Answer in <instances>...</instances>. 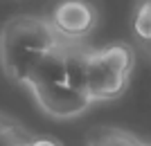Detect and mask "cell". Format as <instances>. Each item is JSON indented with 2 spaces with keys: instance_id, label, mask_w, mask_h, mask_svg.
Masks as SVG:
<instances>
[{
  "instance_id": "obj_1",
  "label": "cell",
  "mask_w": 151,
  "mask_h": 146,
  "mask_svg": "<svg viewBox=\"0 0 151 146\" xmlns=\"http://www.w3.org/2000/svg\"><path fill=\"white\" fill-rule=\"evenodd\" d=\"M61 45L50 23L36 16H14L0 32V58L7 74L25 83L38 58Z\"/></svg>"
},
{
  "instance_id": "obj_2",
  "label": "cell",
  "mask_w": 151,
  "mask_h": 146,
  "mask_svg": "<svg viewBox=\"0 0 151 146\" xmlns=\"http://www.w3.org/2000/svg\"><path fill=\"white\" fill-rule=\"evenodd\" d=\"M133 65V50L124 43L106 45L97 52H90L86 97L93 101H111L124 95L129 88Z\"/></svg>"
},
{
  "instance_id": "obj_3",
  "label": "cell",
  "mask_w": 151,
  "mask_h": 146,
  "mask_svg": "<svg viewBox=\"0 0 151 146\" xmlns=\"http://www.w3.org/2000/svg\"><path fill=\"white\" fill-rule=\"evenodd\" d=\"M47 23L59 38L79 41L88 36L97 25V7L90 0H61L52 9Z\"/></svg>"
},
{
  "instance_id": "obj_4",
  "label": "cell",
  "mask_w": 151,
  "mask_h": 146,
  "mask_svg": "<svg viewBox=\"0 0 151 146\" xmlns=\"http://www.w3.org/2000/svg\"><path fill=\"white\" fill-rule=\"evenodd\" d=\"M32 92L36 97L38 106L52 117L59 119H70L81 115L83 110L90 106V99L81 92L70 90L63 83H54V85H32Z\"/></svg>"
},
{
  "instance_id": "obj_5",
  "label": "cell",
  "mask_w": 151,
  "mask_h": 146,
  "mask_svg": "<svg viewBox=\"0 0 151 146\" xmlns=\"http://www.w3.org/2000/svg\"><path fill=\"white\" fill-rule=\"evenodd\" d=\"M65 81V65H63V43L47 54L38 58L34 68L29 70L25 83L27 85H54V83Z\"/></svg>"
},
{
  "instance_id": "obj_6",
  "label": "cell",
  "mask_w": 151,
  "mask_h": 146,
  "mask_svg": "<svg viewBox=\"0 0 151 146\" xmlns=\"http://www.w3.org/2000/svg\"><path fill=\"white\" fill-rule=\"evenodd\" d=\"M88 63H90V52L79 47V45H63V65H65V81L75 92L86 95V81H88Z\"/></svg>"
},
{
  "instance_id": "obj_7",
  "label": "cell",
  "mask_w": 151,
  "mask_h": 146,
  "mask_svg": "<svg viewBox=\"0 0 151 146\" xmlns=\"http://www.w3.org/2000/svg\"><path fill=\"white\" fill-rule=\"evenodd\" d=\"M133 32L140 43L151 47V0H140L133 14Z\"/></svg>"
},
{
  "instance_id": "obj_8",
  "label": "cell",
  "mask_w": 151,
  "mask_h": 146,
  "mask_svg": "<svg viewBox=\"0 0 151 146\" xmlns=\"http://www.w3.org/2000/svg\"><path fill=\"white\" fill-rule=\"evenodd\" d=\"M27 144H29V137L14 124H9L0 133V146H27Z\"/></svg>"
},
{
  "instance_id": "obj_9",
  "label": "cell",
  "mask_w": 151,
  "mask_h": 146,
  "mask_svg": "<svg viewBox=\"0 0 151 146\" xmlns=\"http://www.w3.org/2000/svg\"><path fill=\"white\" fill-rule=\"evenodd\" d=\"M95 146H145V144H140V142L131 140L126 135H120V133H108L104 137H99V142Z\"/></svg>"
},
{
  "instance_id": "obj_10",
  "label": "cell",
  "mask_w": 151,
  "mask_h": 146,
  "mask_svg": "<svg viewBox=\"0 0 151 146\" xmlns=\"http://www.w3.org/2000/svg\"><path fill=\"white\" fill-rule=\"evenodd\" d=\"M27 146H59V142H54V140H34V142H29Z\"/></svg>"
},
{
  "instance_id": "obj_11",
  "label": "cell",
  "mask_w": 151,
  "mask_h": 146,
  "mask_svg": "<svg viewBox=\"0 0 151 146\" xmlns=\"http://www.w3.org/2000/svg\"><path fill=\"white\" fill-rule=\"evenodd\" d=\"M9 124H12V121H7L5 117H0V133H2V130H5V128L9 126Z\"/></svg>"
}]
</instances>
